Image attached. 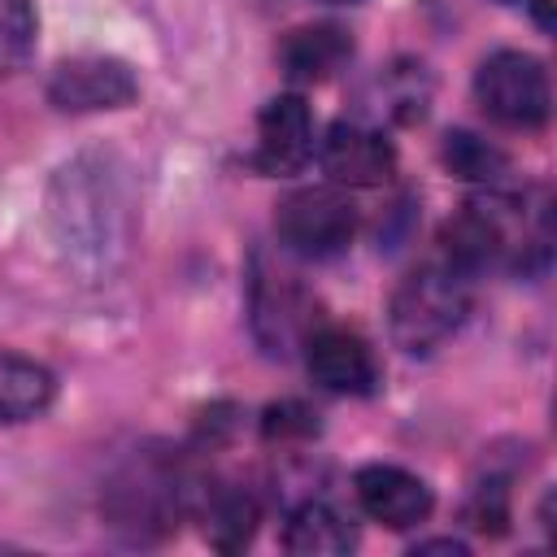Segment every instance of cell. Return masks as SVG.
<instances>
[{"label":"cell","instance_id":"obj_1","mask_svg":"<svg viewBox=\"0 0 557 557\" xmlns=\"http://www.w3.org/2000/svg\"><path fill=\"white\" fill-rule=\"evenodd\" d=\"M113 157H78L57 170L48 218L65 261L91 278L109 274L131 244V191Z\"/></svg>","mask_w":557,"mask_h":557},{"label":"cell","instance_id":"obj_2","mask_svg":"<svg viewBox=\"0 0 557 557\" xmlns=\"http://www.w3.org/2000/svg\"><path fill=\"white\" fill-rule=\"evenodd\" d=\"M440 244H444V261L470 278L496 265L522 270L531 252L540 257L548 252V218L531 226L513 196H479V200H466L444 222Z\"/></svg>","mask_w":557,"mask_h":557},{"label":"cell","instance_id":"obj_3","mask_svg":"<svg viewBox=\"0 0 557 557\" xmlns=\"http://www.w3.org/2000/svg\"><path fill=\"white\" fill-rule=\"evenodd\" d=\"M470 313V274L448 265L444 257L413 265L387 305V331L392 344L405 348L409 357L435 352Z\"/></svg>","mask_w":557,"mask_h":557},{"label":"cell","instance_id":"obj_4","mask_svg":"<svg viewBox=\"0 0 557 557\" xmlns=\"http://www.w3.org/2000/svg\"><path fill=\"white\" fill-rule=\"evenodd\" d=\"M474 100L483 104V113L492 122L513 126V131H535V126L548 122V109H553L548 70L531 52L500 48V52L479 61V70H474Z\"/></svg>","mask_w":557,"mask_h":557},{"label":"cell","instance_id":"obj_5","mask_svg":"<svg viewBox=\"0 0 557 557\" xmlns=\"http://www.w3.org/2000/svg\"><path fill=\"white\" fill-rule=\"evenodd\" d=\"M357 209L339 187H300L278 200L274 235L292 257L326 261L352 244Z\"/></svg>","mask_w":557,"mask_h":557},{"label":"cell","instance_id":"obj_6","mask_svg":"<svg viewBox=\"0 0 557 557\" xmlns=\"http://www.w3.org/2000/svg\"><path fill=\"white\" fill-rule=\"evenodd\" d=\"M139 96V83L117 57H70L48 78V100L61 113H100L126 109Z\"/></svg>","mask_w":557,"mask_h":557},{"label":"cell","instance_id":"obj_7","mask_svg":"<svg viewBox=\"0 0 557 557\" xmlns=\"http://www.w3.org/2000/svg\"><path fill=\"white\" fill-rule=\"evenodd\" d=\"M309 318H313L309 292L287 270H270L265 261H257V270H252V331L265 344V352L283 357L296 344H305V335L313 331Z\"/></svg>","mask_w":557,"mask_h":557},{"label":"cell","instance_id":"obj_8","mask_svg":"<svg viewBox=\"0 0 557 557\" xmlns=\"http://www.w3.org/2000/svg\"><path fill=\"white\" fill-rule=\"evenodd\" d=\"M318 161L339 187H383L396 174L392 139L361 122H335L318 148Z\"/></svg>","mask_w":557,"mask_h":557},{"label":"cell","instance_id":"obj_9","mask_svg":"<svg viewBox=\"0 0 557 557\" xmlns=\"http://www.w3.org/2000/svg\"><path fill=\"white\" fill-rule=\"evenodd\" d=\"M305 366L318 387L339 396H370L379 387V361L357 331L318 326L305 335Z\"/></svg>","mask_w":557,"mask_h":557},{"label":"cell","instance_id":"obj_10","mask_svg":"<svg viewBox=\"0 0 557 557\" xmlns=\"http://www.w3.org/2000/svg\"><path fill=\"white\" fill-rule=\"evenodd\" d=\"M313 157V113L309 104L287 91V96H274L261 117H257V148H252V170L261 174H296L305 170V161Z\"/></svg>","mask_w":557,"mask_h":557},{"label":"cell","instance_id":"obj_11","mask_svg":"<svg viewBox=\"0 0 557 557\" xmlns=\"http://www.w3.org/2000/svg\"><path fill=\"white\" fill-rule=\"evenodd\" d=\"M352 492H357V505H361L374 522H383V527H392V531H405V527L426 522V513H431V505H435L431 487H426L418 474H409V470H400V466H387V461L361 466L357 479H352Z\"/></svg>","mask_w":557,"mask_h":557},{"label":"cell","instance_id":"obj_12","mask_svg":"<svg viewBox=\"0 0 557 557\" xmlns=\"http://www.w3.org/2000/svg\"><path fill=\"white\" fill-rule=\"evenodd\" d=\"M113 527H126L135 540H144L148 531H170L178 518V483L174 474H165L161 466H139L131 470L117 487H113Z\"/></svg>","mask_w":557,"mask_h":557},{"label":"cell","instance_id":"obj_13","mask_svg":"<svg viewBox=\"0 0 557 557\" xmlns=\"http://www.w3.org/2000/svg\"><path fill=\"white\" fill-rule=\"evenodd\" d=\"M352 61V39L335 22L296 26L278 39V65L292 83H326Z\"/></svg>","mask_w":557,"mask_h":557},{"label":"cell","instance_id":"obj_14","mask_svg":"<svg viewBox=\"0 0 557 557\" xmlns=\"http://www.w3.org/2000/svg\"><path fill=\"white\" fill-rule=\"evenodd\" d=\"M283 548L296 557H339L357 548V531L326 500H300L283 522Z\"/></svg>","mask_w":557,"mask_h":557},{"label":"cell","instance_id":"obj_15","mask_svg":"<svg viewBox=\"0 0 557 557\" xmlns=\"http://www.w3.org/2000/svg\"><path fill=\"white\" fill-rule=\"evenodd\" d=\"M57 396L52 374L17 352H0V426L39 418Z\"/></svg>","mask_w":557,"mask_h":557},{"label":"cell","instance_id":"obj_16","mask_svg":"<svg viewBox=\"0 0 557 557\" xmlns=\"http://www.w3.org/2000/svg\"><path fill=\"white\" fill-rule=\"evenodd\" d=\"M200 518H205V540L218 553H239L257 531V500L235 483H218L213 492H205Z\"/></svg>","mask_w":557,"mask_h":557},{"label":"cell","instance_id":"obj_17","mask_svg":"<svg viewBox=\"0 0 557 557\" xmlns=\"http://www.w3.org/2000/svg\"><path fill=\"white\" fill-rule=\"evenodd\" d=\"M440 157H444L448 174H457L466 183H487V187L500 183V174L509 170V157L496 144L479 139L474 131H448L440 144Z\"/></svg>","mask_w":557,"mask_h":557},{"label":"cell","instance_id":"obj_18","mask_svg":"<svg viewBox=\"0 0 557 557\" xmlns=\"http://www.w3.org/2000/svg\"><path fill=\"white\" fill-rule=\"evenodd\" d=\"M35 4L30 0H0V74H13L35 52Z\"/></svg>","mask_w":557,"mask_h":557},{"label":"cell","instance_id":"obj_19","mask_svg":"<svg viewBox=\"0 0 557 557\" xmlns=\"http://www.w3.org/2000/svg\"><path fill=\"white\" fill-rule=\"evenodd\" d=\"M261 431H265V440L274 444H287V440H309L313 431H318V418L300 405V400H283V405H270L265 409V418H261Z\"/></svg>","mask_w":557,"mask_h":557},{"label":"cell","instance_id":"obj_20","mask_svg":"<svg viewBox=\"0 0 557 557\" xmlns=\"http://www.w3.org/2000/svg\"><path fill=\"white\" fill-rule=\"evenodd\" d=\"M413 553H466L461 540H418Z\"/></svg>","mask_w":557,"mask_h":557},{"label":"cell","instance_id":"obj_21","mask_svg":"<svg viewBox=\"0 0 557 557\" xmlns=\"http://www.w3.org/2000/svg\"><path fill=\"white\" fill-rule=\"evenodd\" d=\"M322 4H361V0H322Z\"/></svg>","mask_w":557,"mask_h":557},{"label":"cell","instance_id":"obj_22","mask_svg":"<svg viewBox=\"0 0 557 557\" xmlns=\"http://www.w3.org/2000/svg\"><path fill=\"white\" fill-rule=\"evenodd\" d=\"M505 4H509V0H505Z\"/></svg>","mask_w":557,"mask_h":557}]
</instances>
